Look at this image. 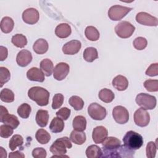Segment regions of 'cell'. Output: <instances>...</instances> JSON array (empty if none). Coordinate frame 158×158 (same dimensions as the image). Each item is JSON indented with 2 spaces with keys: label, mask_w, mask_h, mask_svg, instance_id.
I'll return each mask as SVG.
<instances>
[{
  "label": "cell",
  "mask_w": 158,
  "mask_h": 158,
  "mask_svg": "<svg viewBox=\"0 0 158 158\" xmlns=\"http://www.w3.org/2000/svg\"><path fill=\"white\" fill-rule=\"evenodd\" d=\"M131 10L132 8L131 7L114 5L109 8L108 10V16L112 20L118 21L122 20Z\"/></svg>",
  "instance_id": "obj_7"
},
{
  "label": "cell",
  "mask_w": 158,
  "mask_h": 158,
  "mask_svg": "<svg viewBox=\"0 0 158 158\" xmlns=\"http://www.w3.org/2000/svg\"><path fill=\"white\" fill-rule=\"evenodd\" d=\"M108 131L103 126H98L95 127L92 133V138L96 144L102 143L107 137Z\"/></svg>",
  "instance_id": "obj_16"
},
{
  "label": "cell",
  "mask_w": 158,
  "mask_h": 158,
  "mask_svg": "<svg viewBox=\"0 0 158 158\" xmlns=\"http://www.w3.org/2000/svg\"><path fill=\"white\" fill-rule=\"evenodd\" d=\"M102 157H112L115 151L121 146V141L115 137H107L102 143Z\"/></svg>",
  "instance_id": "obj_4"
},
{
  "label": "cell",
  "mask_w": 158,
  "mask_h": 158,
  "mask_svg": "<svg viewBox=\"0 0 158 158\" xmlns=\"http://www.w3.org/2000/svg\"><path fill=\"white\" fill-rule=\"evenodd\" d=\"M135 30V26L127 21H122L115 27L116 34L122 38H130L134 33Z\"/></svg>",
  "instance_id": "obj_6"
},
{
  "label": "cell",
  "mask_w": 158,
  "mask_h": 158,
  "mask_svg": "<svg viewBox=\"0 0 158 158\" xmlns=\"http://www.w3.org/2000/svg\"><path fill=\"white\" fill-rule=\"evenodd\" d=\"M112 86L118 91H124L128 86V81L127 78L121 75L116 76L112 81Z\"/></svg>",
  "instance_id": "obj_20"
},
{
  "label": "cell",
  "mask_w": 158,
  "mask_h": 158,
  "mask_svg": "<svg viewBox=\"0 0 158 158\" xmlns=\"http://www.w3.org/2000/svg\"><path fill=\"white\" fill-rule=\"evenodd\" d=\"M64 128V123L63 120L59 117H54L51 122L49 125L50 130L54 133H60L63 131Z\"/></svg>",
  "instance_id": "obj_24"
},
{
  "label": "cell",
  "mask_w": 158,
  "mask_h": 158,
  "mask_svg": "<svg viewBox=\"0 0 158 158\" xmlns=\"http://www.w3.org/2000/svg\"><path fill=\"white\" fill-rule=\"evenodd\" d=\"M133 118L135 123L136 125L144 127L148 125L150 121V115L146 110L139 108L135 111Z\"/></svg>",
  "instance_id": "obj_11"
},
{
  "label": "cell",
  "mask_w": 158,
  "mask_h": 158,
  "mask_svg": "<svg viewBox=\"0 0 158 158\" xmlns=\"http://www.w3.org/2000/svg\"><path fill=\"white\" fill-rule=\"evenodd\" d=\"M69 70L70 67L69 64L65 62H59L54 69L53 77L56 80L61 81L67 77L69 73Z\"/></svg>",
  "instance_id": "obj_13"
},
{
  "label": "cell",
  "mask_w": 158,
  "mask_h": 158,
  "mask_svg": "<svg viewBox=\"0 0 158 158\" xmlns=\"http://www.w3.org/2000/svg\"><path fill=\"white\" fill-rule=\"evenodd\" d=\"M40 18L38 11L35 8H28L22 13V19L27 24L33 25L38 22Z\"/></svg>",
  "instance_id": "obj_14"
},
{
  "label": "cell",
  "mask_w": 158,
  "mask_h": 158,
  "mask_svg": "<svg viewBox=\"0 0 158 158\" xmlns=\"http://www.w3.org/2000/svg\"><path fill=\"white\" fill-rule=\"evenodd\" d=\"M0 98L2 101L10 103L14 101V94L10 89L4 88L1 91Z\"/></svg>",
  "instance_id": "obj_34"
},
{
  "label": "cell",
  "mask_w": 158,
  "mask_h": 158,
  "mask_svg": "<svg viewBox=\"0 0 158 158\" xmlns=\"http://www.w3.org/2000/svg\"><path fill=\"white\" fill-rule=\"evenodd\" d=\"M9 158H14V157H22V158H24L25 157V155L23 153L19 151H16L15 152H11L9 153Z\"/></svg>",
  "instance_id": "obj_48"
},
{
  "label": "cell",
  "mask_w": 158,
  "mask_h": 158,
  "mask_svg": "<svg viewBox=\"0 0 158 158\" xmlns=\"http://www.w3.org/2000/svg\"><path fill=\"white\" fill-rule=\"evenodd\" d=\"M35 138L38 143L41 144H45L50 141L51 135L46 130L41 128L37 130L35 134Z\"/></svg>",
  "instance_id": "obj_30"
},
{
  "label": "cell",
  "mask_w": 158,
  "mask_h": 158,
  "mask_svg": "<svg viewBox=\"0 0 158 158\" xmlns=\"http://www.w3.org/2000/svg\"><path fill=\"white\" fill-rule=\"evenodd\" d=\"M40 69L43 71L44 74L49 77L51 75L54 70V65L52 62L49 59H44L40 62Z\"/></svg>",
  "instance_id": "obj_26"
},
{
  "label": "cell",
  "mask_w": 158,
  "mask_h": 158,
  "mask_svg": "<svg viewBox=\"0 0 158 158\" xmlns=\"http://www.w3.org/2000/svg\"><path fill=\"white\" fill-rule=\"evenodd\" d=\"M14 129L7 125H1L0 126V136L2 138H7L12 135Z\"/></svg>",
  "instance_id": "obj_43"
},
{
  "label": "cell",
  "mask_w": 158,
  "mask_h": 158,
  "mask_svg": "<svg viewBox=\"0 0 158 158\" xmlns=\"http://www.w3.org/2000/svg\"><path fill=\"white\" fill-rule=\"evenodd\" d=\"M32 156L35 158H45L47 152L43 148H36L32 151Z\"/></svg>",
  "instance_id": "obj_45"
},
{
  "label": "cell",
  "mask_w": 158,
  "mask_h": 158,
  "mask_svg": "<svg viewBox=\"0 0 158 158\" xmlns=\"http://www.w3.org/2000/svg\"><path fill=\"white\" fill-rule=\"evenodd\" d=\"M0 122L11 127L13 129L17 128L20 124L17 117L14 115L9 114L7 109L3 106H1Z\"/></svg>",
  "instance_id": "obj_9"
},
{
  "label": "cell",
  "mask_w": 158,
  "mask_h": 158,
  "mask_svg": "<svg viewBox=\"0 0 158 158\" xmlns=\"http://www.w3.org/2000/svg\"><path fill=\"white\" fill-rule=\"evenodd\" d=\"M69 103L76 110H80L82 109L84 106L83 100L80 97L77 96H71L69 100Z\"/></svg>",
  "instance_id": "obj_36"
},
{
  "label": "cell",
  "mask_w": 158,
  "mask_h": 158,
  "mask_svg": "<svg viewBox=\"0 0 158 158\" xmlns=\"http://www.w3.org/2000/svg\"><path fill=\"white\" fill-rule=\"evenodd\" d=\"M98 54L96 48L93 47H88L85 49L83 52V58L86 61L92 62L95 59H98Z\"/></svg>",
  "instance_id": "obj_31"
},
{
  "label": "cell",
  "mask_w": 158,
  "mask_h": 158,
  "mask_svg": "<svg viewBox=\"0 0 158 158\" xmlns=\"http://www.w3.org/2000/svg\"><path fill=\"white\" fill-rule=\"evenodd\" d=\"M27 78L33 81L43 82L44 81V74L43 71L37 67H32L27 72Z\"/></svg>",
  "instance_id": "obj_18"
},
{
  "label": "cell",
  "mask_w": 158,
  "mask_h": 158,
  "mask_svg": "<svg viewBox=\"0 0 158 158\" xmlns=\"http://www.w3.org/2000/svg\"><path fill=\"white\" fill-rule=\"evenodd\" d=\"M12 43L16 47L22 48L27 44V40L25 35L22 34H16L12 37Z\"/></svg>",
  "instance_id": "obj_33"
},
{
  "label": "cell",
  "mask_w": 158,
  "mask_h": 158,
  "mask_svg": "<svg viewBox=\"0 0 158 158\" xmlns=\"http://www.w3.org/2000/svg\"><path fill=\"white\" fill-rule=\"evenodd\" d=\"M31 106L27 103L21 104L17 109V114L22 118H27L31 113Z\"/></svg>",
  "instance_id": "obj_37"
},
{
  "label": "cell",
  "mask_w": 158,
  "mask_h": 158,
  "mask_svg": "<svg viewBox=\"0 0 158 158\" xmlns=\"http://www.w3.org/2000/svg\"><path fill=\"white\" fill-rule=\"evenodd\" d=\"M135 101L138 106L145 110L154 109L157 103L155 96L143 93L138 94L136 97Z\"/></svg>",
  "instance_id": "obj_5"
},
{
  "label": "cell",
  "mask_w": 158,
  "mask_h": 158,
  "mask_svg": "<svg viewBox=\"0 0 158 158\" xmlns=\"http://www.w3.org/2000/svg\"><path fill=\"white\" fill-rule=\"evenodd\" d=\"M1 30L4 33H9L12 31L14 26V22L12 18L4 17L1 21Z\"/></svg>",
  "instance_id": "obj_25"
},
{
  "label": "cell",
  "mask_w": 158,
  "mask_h": 158,
  "mask_svg": "<svg viewBox=\"0 0 158 158\" xmlns=\"http://www.w3.org/2000/svg\"><path fill=\"white\" fill-rule=\"evenodd\" d=\"M72 147L70 139L64 136L57 139L51 146L50 151L53 154V157H68L65 156L67 152V148L70 149Z\"/></svg>",
  "instance_id": "obj_2"
},
{
  "label": "cell",
  "mask_w": 158,
  "mask_h": 158,
  "mask_svg": "<svg viewBox=\"0 0 158 158\" xmlns=\"http://www.w3.org/2000/svg\"><path fill=\"white\" fill-rule=\"evenodd\" d=\"M23 144V137L20 135H14L9 141V147L11 151H14L17 147H20Z\"/></svg>",
  "instance_id": "obj_35"
},
{
  "label": "cell",
  "mask_w": 158,
  "mask_h": 158,
  "mask_svg": "<svg viewBox=\"0 0 158 158\" xmlns=\"http://www.w3.org/2000/svg\"><path fill=\"white\" fill-rule=\"evenodd\" d=\"M144 86L149 92H156L158 91V80H147L144 82Z\"/></svg>",
  "instance_id": "obj_40"
},
{
  "label": "cell",
  "mask_w": 158,
  "mask_h": 158,
  "mask_svg": "<svg viewBox=\"0 0 158 158\" xmlns=\"http://www.w3.org/2000/svg\"><path fill=\"white\" fill-rule=\"evenodd\" d=\"M49 91L40 86H33L28 91V96L40 106H47L49 103Z\"/></svg>",
  "instance_id": "obj_1"
},
{
  "label": "cell",
  "mask_w": 158,
  "mask_h": 158,
  "mask_svg": "<svg viewBox=\"0 0 158 158\" xmlns=\"http://www.w3.org/2000/svg\"><path fill=\"white\" fill-rule=\"evenodd\" d=\"M136 20L138 23L143 25L157 26V18L144 12H138L136 15Z\"/></svg>",
  "instance_id": "obj_12"
},
{
  "label": "cell",
  "mask_w": 158,
  "mask_h": 158,
  "mask_svg": "<svg viewBox=\"0 0 158 158\" xmlns=\"http://www.w3.org/2000/svg\"><path fill=\"white\" fill-rule=\"evenodd\" d=\"M112 117L118 124H125L129 120V112L125 107L117 106L112 110Z\"/></svg>",
  "instance_id": "obj_10"
},
{
  "label": "cell",
  "mask_w": 158,
  "mask_h": 158,
  "mask_svg": "<svg viewBox=\"0 0 158 158\" xmlns=\"http://www.w3.org/2000/svg\"><path fill=\"white\" fill-rule=\"evenodd\" d=\"M0 60L1 61H3L4 60L8 55V51H7V49L2 46H0Z\"/></svg>",
  "instance_id": "obj_47"
},
{
  "label": "cell",
  "mask_w": 158,
  "mask_h": 158,
  "mask_svg": "<svg viewBox=\"0 0 158 158\" xmlns=\"http://www.w3.org/2000/svg\"><path fill=\"white\" fill-rule=\"evenodd\" d=\"M70 112H71V110H70V109H69L66 107H62V108L60 109L56 113V114L57 117H59L62 120H66L69 117V116L70 115Z\"/></svg>",
  "instance_id": "obj_44"
},
{
  "label": "cell",
  "mask_w": 158,
  "mask_h": 158,
  "mask_svg": "<svg viewBox=\"0 0 158 158\" xmlns=\"http://www.w3.org/2000/svg\"><path fill=\"white\" fill-rule=\"evenodd\" d=\"M10 78V73L9 70L4 67H0V86L2 87L4 84L9 81Z\"/></svg>",
  "instance_id": "obj_39"
},
{
  "label": "cell",
  "mask_w": 158,
  "mask_h": 158,
  "mask_svg": "<svg viewBox=\"0 0 158 158\" xmlns=\"http://www.w3.org/2000/svg\"><path fill=\"white\" fill-rule=\"evenodd\" d=\"M0 152H1V157L2 158H6L7 157V152L5 149L2 147L0 148Z\"/></svg>",
  "instance_id": "obj_49"
},
{
  "label": "cell",
  "mask_w": 158,
  "mask_h": 158,
  "mask_svg": "<svg viewBox=\"0 0 158 158\" xmlns=\"http://www.w3.org/2000/svg\"><path fill=\"white\" fill-rule=\"evenodd\" d=\"M70 139L76 144L81 145L85 142L86 136L84 132L73 130L70 133Z\"/></svg>",
  "instance_id": "obj_23"
},
{
  "label": "cell",
  "mask_w": 158,
  "mask_h": 158,
  "mask_svg": "<svg viewBox=\"0 0 158 158\" xmlns=\"http://www.w3.org/2000/svg\"><path fill=\"white\" fill-rule=\"evenodd\" d=\"M85 35L88 40L91 41H96L99 38V32L93 26H88L85 30Z\"/></svg>",
  "instance_id": "obj_32"
},
{
  "label": "cell",
  "mask_w": 158,
  "mask_h": 158,
  "mask_svg": "<svg viewBox=\"0 0 158 158\" xmlns=\"http://www.w3.org/2000/svg\"><path fill=\"white\" fill-rule=\"evenodd\" d=\"M124 146L127 148L135 151L139 149L143 144V138L139 133L130 130L127 131L123 138Z\"/></svg>",
  "instance_id": "obj_3"
},
{
  "label": "cell",
  "mask_w": 158,
  "mask_h": 158,
  "mask_svg": "<svg viewBox=\"0 0 158 158\" xmlns=\"http://www.w3.org/2000/svg\"><path fill=\"white\" fill-rule=\"evenodd\" d=\"M86 155L88 158L102 157V151L97 145H90L86 150Z\"/></svg>",
  "instance_id": "obj_28"
},
{
  "label": "cell",
  "mask_w": 158,
  "mask_h": 158,
  "mask_svg": "<svg viewBox=\"0 0 158 158\" xmlns=\"http://www.w3.org/2000/svg\"><path fill=\"white\" fill-rule=\"evenodd\" d=\"M146 74L150 77H154L158 75V64L154 63L149 65L146 71Z\"/></svg>",
  "instance_id": "obj_46"
},
{
  "label": "cell",
  "mask_w": 158,
  "mask_h": 158,
  "mask_svg": "<svg viewBox=\"0 0 158 158\" xmlns=\"http://www.w3.org/2000/svg\"><path fill=\"white\" fill-rule=\"evenodd\" d=\"M134 48L137 50H143L145 49L148 44L147 40L145 38L139 36L136 38L133 43Z\"/></svg>",
  "instance_id": "obj_41"
},
{
  "label": "cell",
  "mask_w": 158,
  "mask_h": 158,
  "mask_svg": "<svg viewBox=\"0 0 158 158\" xmlns=\"http://www.w3.org/2000/svg\"><path fill=\"white\" fill-rule=\"evenodd\" d=\"M36 122L41 127H45L49 120V114L48 110L40 109L37 111L35 117Z\"/></svg>",
  "instance_id": "obj_22"
},
{
  "label": "cell",
  "mask_w": 158,
  "mask_h": 158,
  "mask_svg": "<svg viewBox=\"0 0 158 158\" xmlns=\"http://www.w3.org/2000/svg\"><path fill=\"white\" fill-rule=\"evenodd\" d=\"M98 96L102 102L106 103L111 102L115 98L114 93L110 89L107 88L101 89L99 92Z\"/></svg>",
  "instance_id": "obj_29"
},
{
  "label": "cell",
  "mask_w": 158,
  "mask_h": 158,
  "mask_svg": "<svg viewBox=\"0 0 158 158\" xmlns=\"http://www.w3.org/2000/svg\"><path fill=\"white\" fill-rule=\"evenodd\" d=\"M88 113L91 118L96 120H102L107 115L106 108L96 102L90 104L88 107Z\"/></svg>",
  "instance_id": "obj_8"
},
{
  "label": "cell",
  "mask_w": 158,
  "mask_h": 158,
  "mask_svg": "<svg viewBox=\"0 0 158 158\" xmlns=\"http://www.w3.org/2000/svg\"><path fill=\"white\" fill-rule=\"evenodd\" d=\"M32 60L31 53L26 49L19 51L16 57V62L17 64L22 67L27 66Z\"/></svg>",
  "instance_id": "obj_17"
},
{
  "label": "cell",
  "mask_w": 158,
  "mask_h": 158,
  "mask_svg": "<svg viewBox=\"0 0 158 158\" xmlns=\"http://www.w3.org/2000/svg\"><path fill=\"white\" fill-rule=\"evenodd\" d=\"M81 47V43L78 40H72L66 43L62 46V52L65 54L74 55L79 52Z\"/></svg>",
  "instance_id": "obj_15"
},
{
  "label": "cell",
  "mask_w": 158,
  "mask_h": 158,
  "mask_svg": "<svg viewBox=\"0 0 158 158\" xmlns=\"http://www.w3.org/2000/svg\"><path fill=\"white\" fill-rule=\"evenodd\" d=\"M49 45L47 41L43 38L37 40L33 45V49L38 54H43L48 50Z\"/></svg>",
  "instance_id": "obj_21"
},
{
  "label": "cell",
  "mask_w": 158,
  "mask_h": 158,
  "mask_svg": "<svg viewBox=\"0 0 158 158\" xmlns=\"http://www.w3.org/2000/svg\"><path fill=\"white\" fill-rule=\"evenodd\" d=\"M157 149V140L156 143L153 141H149L146 146V156L148 158H154L156 156V151Z\"/></svg>",
  "instance_id": "obj_38"
},
{
  "label": "cell",
  "mask_w": 158,
  "mask_h": 158,
  "mask_svg": "<svg viewBox=\"0 0 158 158\" xmlns=\"http://www.w3.org/2000/svg\"><path fill=\"white\" fill-rule=\"evenodd\" d=\"M72 126L74 130L83 131L86 128V120L82 115L76 116L72 122Z\"/></svg>",
  "instance_id": "obj_27"
},
{
  "label": "cell",
  "mask_w": 158,
  "mask_h": 158,
  "mask_svg": "<svg viewBox=\"0 0 158 158\" xmlns=\"http://www.w3.org/2000/svg\"><path fill=\"white\" fill-rule=\"evenodd\" d=\"M72 33L70 26L65 23H60L58 25L55 29L56 35L60 38H65L70 36Z\"/></svg>",
  "instance_id": "obj_19"
},
{
  "label": "cell",
  "mask_w": 158,
  "mask_h": 158,
  "mask_svg": "<svg viewBox=\"0 0 158 158\" xmlns=\"http://www.w3.org/2000/svg\"><path fill=\"white\" fill-rule=\"evenodd\" d=\"M64 97L62 94L57 93L52 98V108L53 109H59L63 104Z\"/></svg>",
  "instance_id": "obj_42"
}]
</instances>
